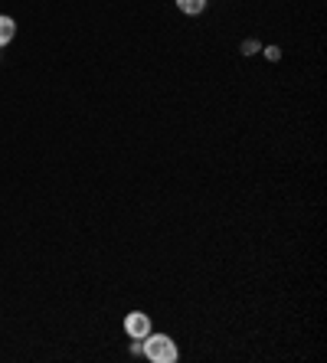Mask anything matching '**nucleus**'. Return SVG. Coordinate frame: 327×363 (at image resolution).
Returning <instances> with one entry per match:
<instances>
[{
  "mask_svg": "<svg viewBox=\"0 0 327 363\" xmlns=\"http://www.w3.org/2000/svg\"><path fill=\"white\" fill-rule=\"evenodd\" d=\"M141 354L151 363H177L180 360V350H177V340H170L167 334H148L141 340Z\"/></svg>",
  "mask_w": 327,
  "mask_h": 363,
  "instance_id": "f257e3e1",
  "label": "nucleus"
},
{
  "mask_svg": "<svg viewBox=\"0 0 327 363\" xmlns=\"http://www.w3.org/2000/svg\"><path fill=\"white\" fill-rule=\"evenodd\" d=\"M125 334L131 340H144L148 334H151V318L144 311H131V314H125Z\"/></svg>",
  "mask_w": 327,
  "mask_h": 363,
  "instance_id": "f03ea898",
  "label": "nucleus"
},
{
  "mask_svg": "<svg viewBox=\"0 0 327 363\" xmlns=\"http://www.w3.org/2000/svg\"><path fill=\"white\" fill-rule=\"evenodd\" d=\"M13 36H17V23H13V17H4V13H0V46H7Z\"/></svg>",
  "mask_w": 327,
  "mask_h": 363,
  "instance_id": "7ed1b4c3",
  "label": "nucleus"
},
{
  "mask_svg": "<svg viewBox=\"0 0 327 363\" xmlns=\"http://www.w3.org/2000/svg\"><path fill=\"white\" fill-rule=\"evenodd\" d=\"M177 10H184L187 17H196L206 10V0H177Z\"/></svg>",
  "mask_w": 327,
  "mask_h": 363,
  "instance_id": "20e7f679",
  "label": "nucleus"
}]
</instances>
